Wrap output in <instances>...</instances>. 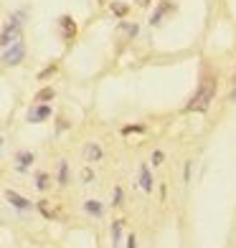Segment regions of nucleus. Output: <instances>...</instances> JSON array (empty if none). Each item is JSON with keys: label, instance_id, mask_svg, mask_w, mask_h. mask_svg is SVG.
<instances>
[{"label": "nucleus", "instance_id": "1", "mask_svg": "<svg viewBox=\"0 0 236 248\" xmlns=\"http://www.w3.org/2000/svg\"><path fill=\"white\" fill-rule=\"evenodd\" d=\"M213 96H216V84L208 81V84H203V86H201L198 92H196V96L190 99L188 109H190V111H206V109L211 107Z\"/></svg>", "mask_w": 236, "mask_h": 248}, {"label": "nucleus", "instance_id": "2", "mask_svg": "<svg viewBox=\"0 0 236 248\" xmlns=\"http://www.w3.org/2000/svg\"><path fill=\"white\" fill-rule=\"evenodd\" d=\"M18 36H20V13L10 18V23L3 28L0 43H3V46H10V43H16V41H18Z\"/></svg>", "mask_w": 236, "mask_h": 248}, {"label": "nucleus", "instance_id": "3", "mask_svg": "<svg viewBox=\"0 0 236 248\" xmlns=\"http://www.w3.org/2000/svg\"><path fill=\"white\" fill-rule=\"evenodd\" d=\"M26 56V46L20 41H16V43H10V48L5 51V56H3V63L5 66H16V63H20V59Z\"/></svg>", "mask_w": 236, "mask_h": 248}, {"label": "nucleus", "instance_id": "4", "mask_svg": "<svg viewBox=\"0 0 236 248\" xmlns=\"http://www.w3.org/2000/svg\"><path fill=\"white\" fill-rule=\"evenodd\" d=\"M49 117H51V109L49 107H36V109L28 111V122H33V124H38V122L49 119Z\"/></svg>", "mask_w": 236, "mask_h": 248}, {"label": "nucleus", "instance_id": "5", "mask_svg": "<svg viewBox=\"0 0 236 248\" xmlns=\"http://www.w3.org/2000/svg\"><path fill=\"white\" fill-rule=\"evenodd\" d=\"M5 198H8L10 202H13V205H16L18 210H28V208H31V202H28L26 198H20L18 193H13V190H8V193H5Z\"/></svg>", "mask_w": 236, "mask_h": 248}, {"label": "nucleus", "instance_id": "6", "mask_svg": "<svg viewBox=\"0 0 236 248\" xmlns=\"http://www.w3.org/2000/svg\"><path fill=\"white\" fill-rule=\"evenodd\" d=\"M61 28H64V36H66V38H74L76 26H74V20H71V18H61Z\"/></svg>", "mask_w": 236, "mask_h": 248}, {"label": "nucleus", "instance_id": "7", "mask_svg": "<svg viewBox=\"0 0 236 248\" xmlns=\"http://www.w3.org/2000/svg\"><path fill=\"white\" fill-rule=\"evenodd\" d=\"M140 185H142V190H152V177H150V170L148 167H142V172H140Z\"/></svg>", "mask_w": 236, "mask_h": 248}, {"label": "nucleus", "instance_id": "8", "mask_svg": "<svg viewBox=\"0 0 236 248\" xmlns=\"http://www.w3.org/2000/svg\"><path fill=\"white\" fill-rule=\"evenodd\" d=\"M168 10H173V5H170V3H163V5H160V10H155V16H152L150 23H152V26H157V23H160V18H163V13H168Z\"/></svg>", "mask_w": 236, "mask_h": 248}, {"label": "nucleus", "instance_id": "9", "mask_svg": "<svg viewBox=\"0 0 236 248\" xmlns=\"http://www.w3.org/2000/svg\"><path fill=\"white\" fill-rule=\"evenodd\" d=\"M89 213H92V216H102V205H99L97 200H86V205H84Z\"/></svg>", "mask_w": 236, "mask_h": 248}, {"label": "nucleus", "instance_id": "10", "mask_svg": "<svg viewBox=\"0 0 236 248\" xmlns=\"http://www.w3.org/2000/svg\"><path fill=\"white\" fill-rule=\"evenodd\" d=\"M119 238H122V223L117 220L115 225H112V241H115V246L119 243Z\"/></svg>", "mask_w": 236, "mask_h": 248}, {"label": "nucleus", "instance_id": "11", "mask_svg": "<svg viewBox=\"0 0 236 248\" xmlns=\"http://www.w3.org/2000/svg\"><path fill=\"white\" fill-rule=\"evenodd\" d=\"M99 155H102V152H99L97 144H89V147H86V160H99Z\"/></svg>", "mask_w": 236, "mask_h": 248}, {"label": "nucleus", "instance_id": "12", "mask_svg": "<svg viewBox=\"0 0 236 248\" xmlns=\"http://www.w3.org/2000/svg\"><path fill=\"white\" fill-rule=\"evenodd\" d=\"M59 180H61V185L69 183V167H66V162H61V170H59Z\"/></svg>", "mask_w": 236, "mask_h": 248}, {"label": "nucleus", "instance_id": "13", "mask_svg": "<svg viewBox=\"0 0 236 248\" xmlns=\"http://www.w3.org/2000/svg\"><path fill=\"white\" fill-rule=\"evenodd\" d=\"M31 160H33V155H31V152H26V155H20V165H18V167H20V170H26V167L31 165Z\"/></svg>", "mask_w": 236, "mask_h": 248}, {"label": "nucleus", "instance_id": "14", "mask_svg": "<svg viewBox=\"0 0 236 248\" xmlns=\"http://www.w3.org/2000/svg\"><path fill=\"white\" fill-rule=\"evenodd\" d=\"M51 96H53V92H51V89H43V92H41L36 99H38V101H46V99H51Z\"/></svg>", "mask_w": 236, "mask_h": 248}, {"label": "nucleus", "instance_id": "15", "mask_svg": "<svg viewBox=\"0 0 236 248\" xmlns=\"http://www.w3.org/2000/svg\"><path fill=\"white\" fill-rule=\"evenodd\" d=\"M46 183H49V180H46V175H38V190H43V187H46Z\"/></svg>", "mask_w": 236, "mask_h": 248}, {"label": "nucleus", "instance_id": "16", "mask_svg": "<svg viewBox=\"0 0 236 248\" xmlns=\"http://www.w3.org/2000/svg\"><path fill=\"white\" fill-rule=\"evenodd\" d=\"M152 162L160 165V162H163V152H155V155H152Z\"/></svg>", "mask_w": 236, "mask_h": 248}, {"label": "nucleus", "instance_id": "17", "mask_svg": "<svg viewBox=\"0 0 236 248\" xmlns=\"http://www.w3.org/2000/svg\"><path fill=\"white\" fill-rule=\"evenodd\" d=\"M119 200H122V190H115V205H119Z\"/></svg>", "mask_w": 236, "mask_h": 248}, {"label": "nucleus", "instance_id": "18", "mask_svg": "<svg viewBox=\"0 0 236 248\" xmlns=\"http://www.w3.org/2000/svg\"><path fill=\"white\" fill-rule=\"evenodd\" d=\"M127 243H130V246H127V248H135V246H137V243H135V235H132V238H130V241H127Z\"/></svg>", "mask_w": 236, "mask_h": 248}, {"label": "nucleus", "instance_id": "19", "mask_svg": "<svg viewBox=\"0 0 236 248\" xmlns=\"http://www.w3.org/2000/svg\"><path fill=\"white\" fill-rule=\"evenodd\" d=\"M140 3H142V5H148V3H150V0H140Z\"/></svg>", "mask_w": 236, "mask_h": 248}, {"label": "nucleus", "instance_id": "20", "mask_svg": "<svg viewBox=\"0 0 236 248\" xmlns=\"http://www.w3.org/2000/svg\"><path fill=\"white\" fill-rule=\"evenodd\" d=\"M99 3H104V0H99Z\"/></svg>", "mask_w": 236, "mask_h": 248}]
</instances>
